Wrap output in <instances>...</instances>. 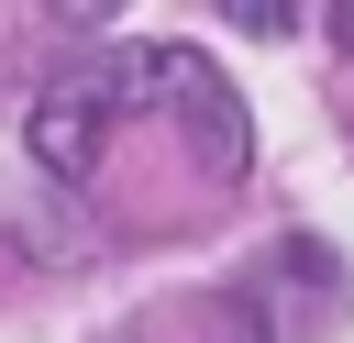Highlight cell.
Masks as SVG:
<instances>
[{"instance_id": "4", "label": "cell", "mask_w": 354, "mask_h": 343, "mask_svg": "<svg viewBox=\"0 0 354 343\" xmlns=\"http://www.w3.org/2000/svg\"><path fill=\"white\" fill-rule=\"evenodd\" d=\"M332 44H343V55H354V0H332Z\"/></svg>"}, {"instance_id": "3", "label": "cell", "mask_w": 354, "mask_h": 343, "mask_svg": "<svg viewBox=\"0 0 354 343\" xmlns=\"http://www.w3.org/2000/svg\"><path fill=\"white\" fill-rule=\"evenodd\" d=\"M111 11H122V0H44V22H66V33H100Z\"/></svg>"}, {"instance_id": "1", "label": "cell", "mask_w": 354, "mask_h": 343, "mask_svg": "<svg viewBox=\"0 0 354 343\" xmlns=\"http://www.w3.org/2000/svg\"><path fill=\"white\" fill-rule=\"evenodd\" d=\"M144 111H188L199 144H210V177H243V155H254L243 100H232V77H221L210 55H188V44H100V55H77L66 77H44V100H33L22 133H33V166H44V177H100L111 133L144 122Z\"/></svg>"}, {"instance_id": "2", "label": "cell", "mask_w": 354, "mask_h": 343, "mask_svg": "<svg viewBox=\"0 0 354 343\" xmlns=\"http://www.w3.org/2000/svg\"><path fill=\"white\" fill-rule=\"evenodd\" d=\"M221 22H243V33H288L299 22V0H210Z\"/></svg>"}]
</instances>
